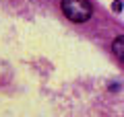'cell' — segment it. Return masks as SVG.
<instances>
[{"label": "cell", "mask_w": 124, "mask_h": 117, "mask_svg": "<svg viewBox=\"0 0 124 117\" xmlns=\"http://www.w3.org/2000/svg\"><path fill=\"white\" fill-rule=\"evenodd\" d=\"M62 13L72 23H85L89 21L93 8L89 0H62Z\"/></svg>", "instance_id": "1"}, {"label": "cell", "mask_w": 124, "mask_h": 117, "mask_svg": "<svg viewBox=\"0 0 124 117\" xmlns=\"http://www.w3.org/2000/svg\"><path fill=\"white\" fill-rule=\"evenodd\" d=\"M112 49H114V53L120 58V60L124 62V35H120V37L114 39V43H112Z\"/></svg>", "instance_id": "2"}, {"label": "cell", "mask_w": 124, "mask_h": 117, "mask_svg": "<svg viewBox=\"0 0 124 117\" xmlns=\"http://www.w3.org/2000/svg\"><path fill=\"white\" fill-rule=\"evenodd\" d=\"M112 10H114V13H120V10H122V4H120V0H116L114 4H112Z\"/></svg>", "instance_id": "3"}]
</instances>
